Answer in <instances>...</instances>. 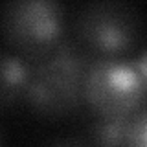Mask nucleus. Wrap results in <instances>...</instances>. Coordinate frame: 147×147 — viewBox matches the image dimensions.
Wrapping results in <instances>:
<instances>
[{"label": "nucleus", "instance_id": "1", "mask_svg": "<svg viewBox=\"0 0 147 147\" xmlns=\"http://www.w3.org/2000/svg\"><path fill=\"white\" fill-rule=\"evenodd\" d=\"M92 55L68 35L50 55L30 63L22 103L46 119H61L85 105V74Z\"/></svg>", "mask_w": 147, "mask_h": 147}, {"label": "nucleus", "instance_id": "2", "mask_svg": "<svg viewBox=\"0 0 147 147\" xmlns=\"http://www.w3.org/2000/svg\"><path fill=\"white\" fill-rule=\"evenodd\" d=\"M0 33L28 63L42 59L68 37L66 9L57 0H7L0 9Z\"/></svg>", "mask_w": 147, "mask_h": 147}, {"label": "nucleus", "instance_id": "3", "mask_svg": "<svg viewBox=\"0 0 147 147\" xmlns=\"http://www.w3.org/2000/svg\"><path fill=\"white\" fill-rule=\"evenodd\" d=\"M72 37L92 57H129L142 37V15L123 0H92L77 9Z\"/></svg>", "mask_w": 147, "mask_h": 147}, {"label": "nucleus", "instance_id": "4", "mask_svg": "<svg viewBox=\"0 0 147 147\" xmlns=\"http://www.w3.org/2000/svg\"><path fill=\"white\" fill-rule=\"evenodd\" d=\"M83 92L85 105L101 116H132L147 103V92L131 57H92Z\"/></svg>", "mask_w": 147, "mask_h": 147}, {"label": "nucleus", "instance_id": "5", "mask_svg": "<svg viewBox=\"0 0 147 147\" xmlns=\"http://www.w3.org/2000/svg\"><path fill=\"white\" fill-rule=\"evenodd\" d=\"M30 77V63L7 48H0V110L22 103Z\"/></svg>", "mask_w": 147, "mask_h": 147}, {"label": "nucleus", "instance_id": "6", "mask_svg": "<svg viewBox=\"0 0 147 147\" xmlns=\"http://www.w3.org/2000/svg\"><path fill=\"white\" fill-rule=\"evenodd\" d=\"M131 116L92 114L86 123V138L94 147H127Z\"/></svg>", "mask_w": 147, "mask_h": 147}, {"label": "nucleus", "instance_id": "7", "mask_svg": "<svg viewBox=\"0 0 147 147\" xmlns=\"http://www.w3.org/2000/svg\"><path fill=\"white\" fill-rule=\"evenodd\" d=\"M127 147H147V103L131 116L127 131Z\"/></svg>", "mask_w": 147, "mask_h": 147}, {"label": "nucleus", "instance_id": "8", "mask_svg": "<svg viewBox=\"0 0 147 147\" xmlns=\"http://www.w3.org/2000/svg\"><path fill=\"white\" fill-rule=\"evenodd\" d=\"M40 147H94L86 136L79 134H66V136H57L52 140L44 142Z\"/></svg>", "mask_w": 147, "mask_h": 147}, {"label": "nucleus", "instance_id": "9", "mask_svg": "<svg viewBox=\"0 0 147 147\" xmlns=\"http://www.w3.org/2000/svg\"><path fill=\"white\" fill-rule=\"evenodd\" d=\"M131 63L136 68L138 76H140L142 83H144V88L147 92V42H144V46L131 57Z\"/></svg>", "mask_w": 147, "mask_h": 147}, {"label": "nucleus", "instance_id": "10", "mask_svg": "<svg viewBox=\"0 0 147 147\" xmlns=\"http://www.w3.org/2000/svg\"><path fill=\"white\" fill-rule=\"evenodd\" d=\"M0 140H2V136H0Z\"/></svg>", "mask_w": 147, "mask_h": 147}]
</instances>
